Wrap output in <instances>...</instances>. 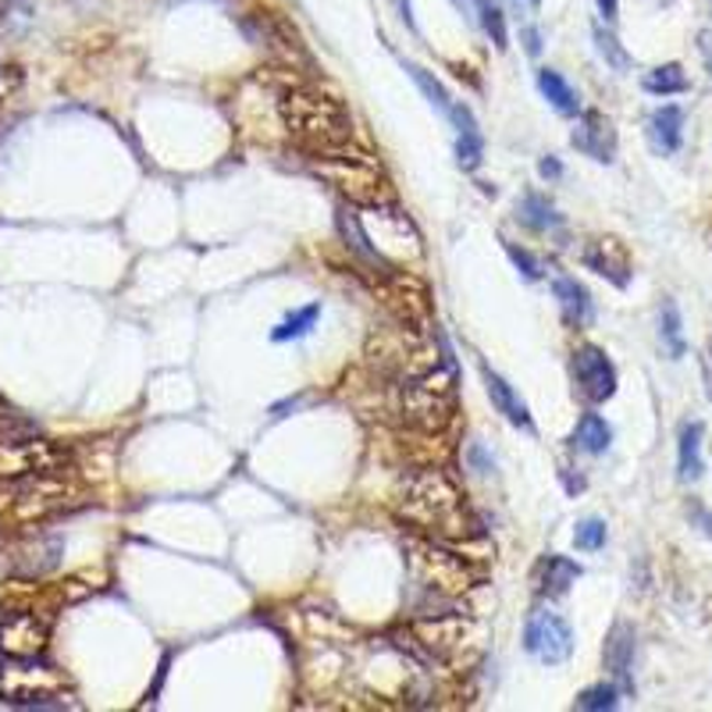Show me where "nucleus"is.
I'll return each instance as SVG.
<instances>
[{"instance_id": "nucleus-37", "label": "nucleus", "mask_w": 712, "mask_h": 712, "mask_svg": "<svg viewBox=\"0 0 712 712\" xmlns=\"http://www.w3.org/2000/svg\"><path fill=\"white\" fill-rule=\"evenodd\" d=\"M527 51H532V54H538V51H541V43H538V33H535V29H527Z\"/></svg>"}, {"instance_id": "nucleus-24", "label": "nucleus", "mask_w": 712, "mask_h": 712, "mask_svg": "<svg viewBox=\"0 0 712 712\" xmlns=\"http://www.w3.org/2000/svg\"><path fill=\"white\" fill-rule=\"evenodd\" d=\"M317 317H321V303H307V307H299L296 314L285 317V321L275 331H271V339H275V342H293V339L310 336L314 325H317Z\"/></svg>"}, {"instance_id": "nucleus-27", "label": "nucleus", "mask_w": 712, "mask_h": 712, "mask_svg": "<svg viewBox=\"0 0 712 712\" xmlns=\"http://www.w3.org/2000/svg\"><path fill=\"white\" fill-rule=\"evenodd\" d=\"M592 36H595L599 54L605 57V65H610L613 72H631V54H627L624 47H620L613 33H605L602 25H595V29H592Z\"/></svg>"}, {"instance_id": "nucleus-25", "label": "nucleus", "mask_w": 712, "mask_h": 712, "mask_svg": "<svg viewBox=\"0 0 712 712\" xmlns=\"http://www.w3.org/2000/svg\"><path fill=\"white\" fill-rule=\"evenodd\" d=\"M521 218L532 224V229H556L559 224V215H556V207L545 200V196H538V193H527L524 196V204H521Z\"/></svg>"}, {"instance_id": "nucleus-16", "label": "nucleus", "mask_w": 712, "mask_h": 712, "mask_svg": "<svg viewBox=\"0 0 712 712\" xmlns=\"http://www.w3.org/2000/svg\"><path fill=\"white\" fill-rule=\"evenodd\" d=\"M484 388H489V396H492V403H495V410L503 414L510 424H517V428H524V431H535V420H532V414H527L524 399H521L517 392H513V388H510L495 371H489V368H484Z\"/></svg>"}, {"instance_id": "nucleus-13", "label": "nucleus", "mask_w": 712, "mask_h": 712, "mask_svg": "<svg viewBox=\"0 0 712 712\" xmlns=\"http://www.w3.org/2000/svg\"><path fill=\"white\" fill-rule=\"evenodd\" d=\"M631 666H634V627L620 620L610 631V642H605V670L613 673V684L624 694L634 691Z\"/></svg>"}, {"instance_id": "nucleus-3", "label": "nucleus", "mask_w": 712, "mask_h": 712, "mask_svg": "<svg viewBox=\"0 0 712 712\" xmlns=\"http://www.w3.org/2000/svg\"><path fill=\"white\" fill-rule=\"evenodd\" d=\"M310 172L317 178H325L328 186H336L346 200L357 207H388L392 204V186L388 178L377 172V164L363 154H346L342 150H331V154H314Z\"/></svg>"}, {"instance_id": "nucleus-28", "label": "nucleus", "mask_w": 712, "mask_h": 712, "mask_svg": "<svg viewBox=\"0 0 712 712\" xmlns=\"http://www.w3.org/2000/svg\"><path fill=\"white\" fill-rule=\"evenodd\" d=\"M620 691L616 684H595V688H588V691H581L578 694V709H584V712H610V709H616L620 705Z\"/></svg>"}, {"instance_id": "nucleus-32", "label": "nucleus", "mask_w": 712, "mask_h": 712, "mask_svg": "<svg viewBox=\"0 0 712 712\" xmlns=\"http://www.w3.org/2000/svg\"><path fill=\"white\" fill-rule=\"evenodd\" d=\"M688 517H691L694 524H699V532H705V535L712 538V513H709L702 503H691V506H688Z\"/></svg>"}, {"instance_id": "nucleus-20", "label": "nucleus", "mask_w": 712, "mask_h": 712, "mask_svg": "<svg viewBox=\"0 0 712 712\" xmlns=\"http://www.w3.org/2000/svg\"><path fill=\"white\" fill-rule=\"evenodd\" d=\"M538 89H541V97L549 100L559 114H581V100H578V94H573V86H570L559 72L541 68V72H538Z\"/></svg>"}, {"instance_id": "nucleus-30", "label": "nucleus", "mask_w": 712, "mask_h": 712, "mask_svg": "<svg viewBox=\"0 0 712 712\" xmlns=\"http://www.w3.org/2000/svg\"><path fill=\"white\" fill-rule=\"evenodd\" d=\"M481 154H484L481 135H478V132H460V143H457V161H460V168H463V172H474L478 164H481Z\"/></svg>"}, {"instance_id": "nucleus-33", "label": "nucleus", "mask_w": 712, "mask_h": 712, "mask_svg": "<svg viewBox=\"0 0 712 712\" xmlns=\"http://www.w3.org/2000/svg\"><path fill=\"white\" fill-rule=\"evenodd\" d=\"M471 460H474V467H478V474H489V471H492V460L484 457L481 446H471Z\"/></svg>"}, {"instance_id": "nucleus-10", "label": "nucleus", "mask_w": 712, "mask_h": 712, "mask_svg": "<svg viewBox=\"0 0 712 712\" xmlns=\"http://www.w3.org/2000/svg\"><path fill=\"white\" fill-rule=\"evenodd\" d=\"M570 143L578 146L584 157H592L599 164L616 161V129H613V121L599 111H584L578 118V129H573Z\"/></svg>"}, {"instance_id": "nucleus-36", "label": "nucleus", "mask_w": 712, "mask_h": 712, "mask_svg": "<svg viewBox=\"0 0 712 712\" xmlns=\"http://www.w3.org/2000/svg\"><path fill=\"white\" fill-rule=\"evenodd\" d=\"M699 51H702L705 65H709V72H712V36H709V33H702V36H699Z\"/></svg>"}, {"instance_id": "nucleus-17", "label": "nucleus", "mask_w": 712, "mask_h": 712, "mask_svg": "<svg viewBox=\"0 0 712 712\" xmlns=\"http://www.w3.org/2000/svg\"><path fill=\"white\" fill-rule=\"evenodd\" d=\"M339 232H342V239H346V247H350L363 264L377 267L382 275H396V267L388 264V256H385L382 250H377V247H371L368 232L360 229V221L350 215V210H339Z\"/></svg>"}, {"instance_id": "nucleus-6", "label": "nucleus", "mask_w": 712, "mask_h": 712, "mask_svg": "<svg viewBox=\"0 0 712 712\" xmlns=\"http://www.w3.org/2000/svg\"><path fill=\"white\" fill-rule=\"evenodd\" d=\"M524 645H527V653H532L535 659L559 666V662H567L570 653H573V631L559 613L535 610L532 616H527Z\"/></svg>"}, {"instance_id": "nucleus-2", "label": "nucleus", "mask_w": 712, "mask_h": 712, "mask_svg": "<svg viewBox=\"0 0 712 712\" xmlns=\"http://www.w3.org/2000/svg\"><path fill=\"white\" fill-rule=\"evenodd\" d=\"M282 118L310 154H331L353 143V118L336 97L317 89H293L282 100Z\"/></svg>"}, {"instance_id": "nucleus-34", "label": "nucleus", "mask_w": 712, "mask_h": 712, "mask_svg": "<svg viewBox=\"0 0 712 712\" xmlns=\"http://www.w3.org/2000/svg\"><path fill=\"white\" fill-rule=\"evenodd\" d=\"M538 172H541L545 178H559V175H563V168H559L556 157H545V161L538 164Z\"/></svg>"}, {"instance_id": "nucleus-22", "label": "nucleus", "mask_w": 712, "mask_h": 712, "mask_svg": "<svg viewBox=\"0 0 712 712\" xmlns=\"http://www.w3.org/2000/svg\"><path fill=\"white\" fill-rule=\"evenodd\" d=\"M659 339H662V350L670 353V360L684 357V350H688V342H684V325H680V310H677L673 299H666L662 310H659Z\"/></svg>"}, {"instance_id": "nucleus-29", "label": "nucleus", "mask_w": 712, "mask_h": 712, "mask_svg": "<svg viewBox=\"0 0 712 712\" xmlns=\"http://www.w3.org/2000/svg\"><path fill=\"white\" fill-rule=\"evenodd\" d=\"M605 538H610V532H605V521H599V517L581 521L578 532H573V545H578L581 552H599Z\"/></svg>"}, {"instance_id": "nucleus-39", "label": "nucleus", "mask_w": 712, "mask_h": 712, "mask_svg": "<svg viewBox=\"0 0 712 712\" xmlns=\"http://www.w3.org/2000/svg\"><path fill=\"white\" fill-rule=\"evenodd\" d=\"M709 353H712V339H709Z\"/></svg>"}, {"instance_id": "nucleus-21", "label": "nucleus", "mask_w": 712, "mask_h": 712, "mask_svg": "<svg viewBox=\"0 0 712 712\" xmlns=\"http://www.w3.org/2000/svg\"><path fill=\"white\" fill-rule=\"evenodd\" d=\"M610 442H613V428L599 414H584L578 420V428H573V446L592 452V457H599V452L610 449Z\"/></svg>"}, {"instance_id": "nucleus-12", "label": "nucleus", "mask_w": 712, "mask_h": 712, "mask_svg": "<svg viewBox=\"0 0 712 712\" xmlns=\"http://www.w3.org/2000/svg\"><path fill=\"white\" fill-rule=\"evenodd\" d=\"M584 267L595 271L602 278H610L620 289L631 285V253L624 250V242H616V239H595L592 247L584 250Z\"/></svg>"}, {"instance_id": "nucleus-5", "label": "nucleus", "mask_w": 712, "mask_h": 712, "mask_svg": "<svg viewBox=\"0 0 712 712\" xmlns=\"http://www.w3.org/2000/svg\"><path fill=\"white\" fill-rule=\"evenodd\" d=\"M410 556H414V567H417V578L438 595H457L471 584V570H467V563L460 556L446 552L442 545H431V541L414 545Z\"/></svg>"}, {"instance_id": "nucleus-26", "label": "nucleus", "mask_w": 712, "mask_h": 712, "mask_svg": "<svg viewBox=\"0 0 712 712\" xmlns=\"http://www.w3.org/2000/svg\"><path fill=\"white\" fill-rule=\"evenodd\" d=\"M474 4H478L484 33L492 36V43H495L499 51H506L510 47V36H506V19H503V11H499V4H495V0H474Z\"/></svg>"}, {"instance_id": "nucleus-1", "label": "nucleus", "mask_w": 712, "mask_h": 712, "mask_svg": "<svg viewBox=\"0 0 712 712\" xmlns=\"http://www.w3.org/2000/svg\"><path fill=\"white\" fill-rule=\"evenodd\" d=\"M399 517L410 521L420 532L442 535V538H463L467 535V510L463 495L446 471H420L406 481L399 499Z\"/></svg>"}, {"instance_id": "nucleus-11", "label": "nucleus", "mask_w": 712, "mask_h": 712, "mask_svg": "<svg viewBox=\"0 0 712 712\" xmlns=\"http://www.w3.org/2000/svg\"><path fill=\"white\" fill-rule=\"evenodd\" d=\"M403 68L410 72V79L417 83V89H420V94L431 100V108H438V111H442V114H446V118L452 121V125L460 129V132H478V121H474V114L467 111L460 100H452V97L446 94V86L438 83L431 72H424L420 65H414V61H406Z\"/></svg>"}, {"instance_id": "nucleus-31", "label": "nucleus", "mask_w": 712, "mask_h": 712, "mask_svg": "<svg viewBox=\"0 0 712 712\" xmlns=\"http://www.w3.org/2000/svg\"><path fill=\"white\" fill-rule=\"evenodd\" d=\"M506 253H510V261L524 271V278H532V282H535V278H541V267H538V261H535V256L527 253V250H517V247H513V242H506Z\"/></svg>"}, {"instance_id": "nucleus-8", "label": "nucleus", "mask_w": 712, "mask_h": 712, "mask_svg": "<svg viewBox=\"0 0 712 712\" xmlns=\"http://www.w3.org/2000/svg\"><path fill=\"white\" fill-rule=\"evenodd\" d=\"M47 642L51 627L36 613H8L0 620V653L8 659H40Z\"/></svg>"}, {"instance_id": "nucleus-4", "label": "nucleus", "mask_w": 712, "mask_h": 712, "mask_svg": "<svg viewBox=\"0 0 712 712\" xmlns=\"http://www.w3.org/2000/svg\"><path fill=\"white\" fill-rule=\"evenodd\" d=\"M61 688H65V677L36 659H11L0 670V694L14 705H40L43 699H57Z\"/></svg>"}, {"instance_id": "nucleus-9", "label": "nucleus", "mask_w": 712, "mask_h": 712, "mask_svg": "<svg viewBox=\"0 0 712 712\" xmlns=\"http://www.w3.org/2000/svg\"><path fill=\"white\" fill-rule=\"evenodd\" d=\"M573 382L588 403H605L616 396V368L599 346H578L573 350Z\"/></svg>"}, {"instance_id": "nucleus-18", "label": "nucleus", "mask_w": 712, "mask_h": 712, "mask_svg": "<svg viewBox=\"0 0 712 712\" xmlns=\"http://www.w3.org/2000/svg\"><path fill=\"white\" fill-rule=\"evenodd\" d=\"M552 293H556L559 307H563V314L570 317L573 325H592L595 321V303H592V296H588V289L578 278L559 275L552 282Z\"/></svg>"}, {"instance_id": "nucleus-15", "label": "nucleus", "mask_w": 712, "mask_h": 712, "mask_svg": "<svg viewBox=\"0 0 712 712\" xmlns=\"http://www.w3.org/2000/svg\"><path fill=\"white\" fill-rule=\"evenodd\" d=\"M648 140H653L659 154H677L680 143H684V111L677 103H666V108L653 111V118H648Z\"/></svg>"}, {"instance_id": "nucleus-23", "label": "nucleus", "mask_w": 712, "mask_h": 712, "mask_svg": "<svg viewBox=\"0 0 712 712\" xmlns=\"http://www.w3.org/2000/svg\"><path fill=\"white\" fill-rule=\"evenodd\" d=\"M642 86H645V94H653V97H673L688 89V75L680 65H659L645 75Z\"/></svg>"}, {"instance_id": "nucleus-7", "label": "nucleus", "mask_w": 712, "mask_h": 712, "mask_svg": "<svg viewBox=\"0 0 712 712\" xmlns=\"http://www.w3.org/2000/svg\"><path fill=\"white\" fill-rule=\"evenodd\" d=\"M61 452L40 438H0V481H19L29 474L57 471Z\"/></svg>"}, {"instance_id": "nucleus-38", "label": "nucleus", "mask_w": 712, "mask_h": 712, "mask_svg": "<svg viewBox=\"0 0 712 712\" xmlns=\"http://www.w3.org/2000/svg\"><path fill=\"white\" fill-rule=\"evenodd\" d=\"M452 8L463 11V14H471V4H467V0H452Z\"/></svg>"}, {"instance_id": "nucleus-14", "label": "nucleus", "mask_w": 712, "mask_h": 712, "mask_svg": "<svg viewBox=\"0 0 712 712\" xmlns=\"http://www.w3.org/2000/svg\"><path fill=\"white\" fill-rule=\"evenodd\" d=\"M581 573H584L581 563H573L570 556L552 552V556H545L541 563H538L535 588H538V595H545V599H559V595L570 592V584H578Z\"/></svg>"}, {"instance_id": "nucleus-35", "label": "nucleus", "mask_w": 712, "mask_h": 712, "mask_svg": "<svg viewBox=\"0 0 712 712\" xmlns=\"http://www.w3.org/2000/svg\"><path fill=\"white\" fill-rule=\"evenodd\" d=\"M599 11H602V19L605 22H616V8H620V0H595Z\"/></svg>"}, {"instance_id": "nucleus-19", "label": "nucleus", "mask_w": 712, "mask_h": 712, "mask_svg": "<svg viewBox=\"0 0 712 712\" xmlns=\"http://www.w3.org/2000/svg\"><path fill=\"white\" fill-rule=\"evenodd\" d=\"M702 435L705 428L699 420H688L680 428V442H677V474L680 481H699L702 478Z\"/></svg>"}]
</instances>
